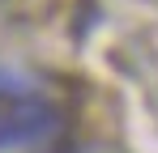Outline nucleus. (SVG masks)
Wrapping results in <instances>:
<instances>
[{"label": "nucleus", "instance_id": "f257e3e1", "mask_svg": "<svg viewBox=\"0 0 158 153\" xmlns=\"http://www.w3.org/2000/svg\"><path fill=\"white\" fill-rule=\"evenodd\" d=\"M60 132V111L43 98H17L0 115V153H34Z\"/></svg>", "mask_w": 158, "mask_h": 153}]
</instances>
